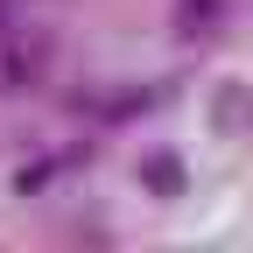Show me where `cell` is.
Masks as SVG:
<instances>
[{
    "instance_id": "cell-1",
    "label": "cell",
    "mask_w": 253,
    "mask_h": 253,
    "mask_svg": "<svg viewBox=\"0 0 253 253\" xmlns=\"http://www.w3.org/2000/svg\"><path fill=\"white\" fill-rule=\"evenodd\" d=\"M49 71V42L42 36H7V49H0V84L7 91H28Z\"/></svg>"
},
{
    "instance_id": "cell-3",
    "label": "cell",
    "mask_w": 253,
    "mask_h": 253,
    "mask_svg": "<svg viewBox=\"0 0 253 253\" xmlns=\"http://www.w3.org/2000/svg\"><path fill=\"white\" fill-rule=\"evenodd\" d=\"M141 190H148V197H183V190H190V169H183V155H169V148L141 155Z\"/></svg>"
},
{
    "instance_id": "cell-4",
    "label": "cell",
    "mask_w": 253,
    "mask_h": 253,
    "mask_svg": "<svg viewBox=\"0 0 253 253\" xmlns=\"http://www.w3.org/2000/svg\"><path fill=\"white\" fill-rule=\"evenodd\" d=\"M225 7H232V0H176V14H169V28H176L183 42H197V36H211V28L225 21Z\"/></svg>"
},
{
    "instance_id": "cell-2",
    "label": "cell",
    "mask_w": 253,
    "mask_h": 253,
    "mask_svg": "<svg viewBox=\"0 0 253 253\" xmlns=\"http://www.w3.org/2000/svg\"><path fill=\"white\" fill-rule=\"evenodd\" d=\"M211 126L218 134H253V84L246 78H225L211 91Z\"/></svg>"
}]
</instances>
